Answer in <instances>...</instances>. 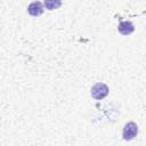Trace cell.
<instances>
[{
    "mask_svg": "<svg viewBox=\"0 0 146 146\" xmlns=\"http://www.w3.org/2000/svg\"><path fill=\"white\" fill-rule=\"evenodd\" d=\"M108 94V87L105 83H96L92 88H91V96L95 99H103L104 97H106Z\"/></svg>",
    "mask_w": 146,
    "mask_h": 146,
    "instance_id": "obj_1",
    "label": "cell"
},
{
    "mask_svg": "<svg viewBox=\"0 0 146 146\" xmlns=\"http://www.w3.org/2000/svg\"><path fill=\"white\" fill-rule=\"evenodd\" d=\"M138 133V127L135 122H128L123 129V138L125 140L133 139Z\"/></svg>",
    "mask_w": 146,
    "mask_h": 146,
    "instance_id": "obj_2",
    "label": "cell"
},
{
    "mask_svg": "<svg viewBox=\"0 0 146 146\" xmlns=\"http://www.w3.org/2000/svg\"><path fill=\"white\" fill-rule=\"evenodd\" d=\"M119 32L120 33H122L123 35H128V34H130V33H132L133 32V30H135V26H133V24L131 23V22H129V21H123V22H121L120 24H119Z\"/></svg>",
    "mask_w": 146,
    "mask_h": 146,
    "instance_id": "obj_3",
    "label": "cell"
},
{
    "mask_svg": "<svg viewBox=\"0 0 146 146\" xmlns=\"http://www.w3.org/2000/svg\"><path fill=\"white\" fill-rule=\"evenodd\" d=\"M42 5H41V2H39V1H34V2H32V3H30V6H29V8H27V11L31 14V15H33V16H39L41 13H42Z\"/></svg>",
    "mask_w": 146,
    "mask_h": 146,
    "instance_id": "obj_4",
    "label": "cell"
},
{
    "mask_svg": "<svg viewBox=\"0 0 146 146\" xmlns=\"http://www.w3.org/2000/svg\"><path fill=\"white\" fill-rule=\"evenodd\" d=\"M44 6L48 9H55V8H57V7L60 6V1H46L44 2Z\"/></svg>",
    "mask_w": 146,
    "mask_h": 146,
    "instance_id": "obj_5",
    "label": "cell"
}]
</instances>
